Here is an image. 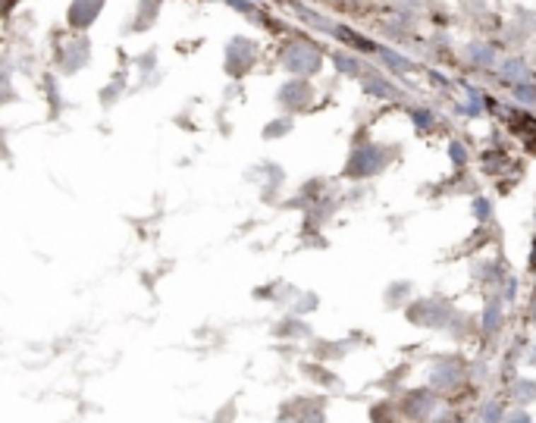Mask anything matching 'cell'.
Segmentation results:
<instances>
[{"label":"cell","instance_id":"cell-1","mask_svg":"<svg viewBox=\"0 0 536 423\" xmlns=\"http://www.w3.org/2000/svg\"><path fill=\"white\" fill-rule=\"evenodd\" d=\"M426 379H430L426 386H433L439 395H455L470 379V361H465L461 354H436L430 361Z\"/></svg>","mask_w":536,"mask_h":423},{"label":"cell","instance_id":"cell-2","mask_svg":"<svg viewBox=\"0 0 536 423\" xmlns=\"http://www.w3.org/2000/svg\"><path fill=\"white\" fill-rule=\"evenodd\" d=\"M443 407V395L433 386H414L398 395V411L408 423H426Z\"/></svg>","mask_w":536,"mask_h":423},{"label":"cell","instance_id":"cell-3","mask_svg":"<svg viewBox=\"0 0 536 423\" xmlns=\"http://www.w3.org/2000/svg\"><path fill=\"white\" fill-rule=\"evenodd\" d=\"M452 313L455 308L445 298H420V301H408V308H404L408 323L420 326V330H445Z\"/></svg>","mask_w":536,"mask_h":423},{"label":"cell","instance_id":"cell-4","mask_svg":"<svg viewBox=\"0 0 536 423\" xmlns=\"http://www.w3.org/2000/svg\"><path fill=\"white\" fill-rule=\"evenodd\" d=\"M386 163H389L386 144H364V148H358L351 154L345 173H349L351 179H367V176H376V173H380Z\"/></svg>","mask_w":536,"mask_h":423},{"label":"cell","instance_id":"cell-5","mask_svg":"<svg viewBox=\"0 0 536 423\" xmlns=\"http://www.w3.org/2000/svg\"><path fill=\"white\" fill-rule=\"evenodd\" d=\"M505 330V301L499 295H489L487 298V308H483V317H480V332H483V342H496Z\"/></svg>","mask_w":536,"mask_h":423},{"label":"cell","instance_id":"cell-6","mask_svg":"<svg viewBox=\"0 0 536 423\" xmlns=\"http://www.w3.org/2000/svg\"><path fill=\"white\" fill-rule=\"evenodd\" d=\"M505 401L514 407L536 405V376H514L511 383H505Z\"/></svg>","mask_w":536,"mask_h":423},{"label":"cell","instance_id":"cell-7","mask_svg":"<svg viewBox=\"0 0 536 423\" xmlns=\"http://www.w3.org/2000/svg\"><path fill=\"white\" fill-rule=\"evenodd\" d=\"M505 414H508V401H505V395L483 398L480 407H477V423H505Z\"/></svg>","mask_w":536,"mask_h":423},{"label":"cell","instance_id":"cell-8","mask_svg":"<svg viewBox=\"0 0 536 423\" xmlns=\"http://www.w3.org/2000/svg\"><path fill=\"white\" fill-rule=\"evenodd\" d=\"M402 411H398V401L392 398H380L371 405V423H402Z\"/></svg>","mask_w":536,"mask_h":423},{"label":"cell","instance_id":"cell-9","mask_svg":"<svg viewBox=\"0 0 536 423\" xmlns=\"http://www.w3.org/2000/svg\"><path fill=\"white\" fill-rule=\"evenodd\" d=\"M273 335H279V339H308L310 326L304 323L301 317H282L279 323L273 326Z\"/></svg>","mask_w":536,"mask_h":423},{"label":"cell","instance_id":"cell-10","mask_svg":"<svg viewBox=\"0 0 536 423\" xmlns=\"http://www.w3.org/2000/svg\"><path fill=\"white\" fill-rule=\"evenodd\" d=\"M310 354H314V361H320V364L339 361V357L349 354V342H314Z\"/></svg>","mask_w":536,"mask_h":423},{"label":"cell","instance_id":"cell-11","mask_svg":"<svg viewBox=\"0 0 536 423\" xmlns=\"http://www.w3.org/2000/svg\"><path fill=\"white\" fill-rule=\"evenodd\" d=\"M301 373L308 376V379H314V383H320V386H327V389H336L339 386V376L336 373H330V367L327 364H320V361H304L301 364Z\"/></svg>","mask_w":536,"mask_h":423},{"label":"cell","instance_id":"cell-12","mask_svg":"<svg viewBox=\"0 0 536 423\" xmlns=\"http://www.w3.org/2000/svg\"><path fill=\"white\" fill-rule=\"evenodd\" d=\"M445 332H448V339H452V342H465L467 335L474 332V317H470V313H458V311H455L452 320H448V326H445Z\"/></svg>","mask_w":536,"mask_h":423},{"label":"cell","instance_id":"cell-13","mask_svg":"<svg viewBox=\"0 0 536 423\" xmlns=\"http://www.w3.org/2000/svg\"><path fill=\"white\" fill-rule=\"evenodd\" d=\"M310 98V88H304V85H289V88L279 91V100L289 107H304Z\"/></svg>","mask_w":536,"mask_h":423},{"label":"cell","instance_id":"cell-14","mask_svg":"<svg viewBox=\"0 0 536 423\" xmlns=\"http://www.w3.org/2000/svg\"><path fill=\"white\" fill-rule=\"evenodd\" d=\"M411 289L408 282H395V286H389V291H386V308H402L404 301H411Z\"/></svg>","mask_w":536,"mask_h":423},{"label":"cell","instance_id":"cell-15","mask_svg":"<svg viewBox=\"0 0 536 423\" xmlns=\"http://www.w3.org/2000/svg\"><path fill=\"white\" fill-rule=\"evenodd\" d=\"M505 423H536V420H533V414L527 411V407H508Z\"/></svg>","mask_w":536,"mask_h":423},{"label":"cell","instance_id":"cell-16","mask_svg":"<svg viewBox=\"0 0 536 423\" xmlns=\"http://www.w3.org/2000/svg\"><path fill=\"white\" fill-rule=\"evenodd\" d=\"M317 304H320V301H317L314 291H304L301 301L295 304V313H310V311H317Z\"/></svg>","mask_w":536,"mask_h":423},{"label":"cell","instance_id":"cell-17","mask_svg":"<svg viewBox=\"0 0 536 423\" xmlns=\"http://www.w3.org/2000/svg\"><path fill=\"white\" fill-rule=\"evenodd\" d=\"M455 420H458V414H455L452 407H439V411L433 414V417L426 420V423H455Z\"/></svg>","mask_w":536,"mask_h":423},{"label":"cell","instance_id":"cell-18","mask_svg":"<svg viewBox=\"0 0 536 423\" xmlns=\"http://www.w3.org/2000/svg\"><path fill=\"white\" fill-rule=\"evenodd\" d=\"M474 214H477V220H489L492 204H489L487 198H477V201H474Z\"/></svg>","mask_w":536,"mask_h":423},{"label":"cell","instance_id":"cell-19","mask_svg":"<svg viewBox=\"0 0 536 423\" xmlns=\"http://www.w3.org/2000/svg\"><path fill=\"white\" fill-rule=\"evenodd\" d=\"M448 154H452V163L455 166H461L467 160V151H465V144H461V141H452V151H448Z\"/></svg>","mask_w":536,"mask_h":423},{"label":"cell","instance_id":"cell-20","mask_svg":"<svg viewBox=\"0 0 536 423\" xmlns=\"http://www.w3.org/2000/svg\"><path fill=\"white\" fill-rule=\"evenodd\" d=\"M524 364H527V367H536V342H533V345H527V352H524Z\"/></svg>","mask_w":536,"mask_h":423},{"label":"cell","instance_id":"cell-21","mask_svg":"<svg viewBox=\"0 0 536 423\" xmlns=\"http://www.w3.org/2000/svg\"><path fill=\"white\" fill-rule=\"evenodd\" d=\"M530 317H533V323H536V301H533V308H530Z\"/></svg>","mask_w":536,"mask_h":423},{"label":"cell","instance_id":"cell-22","mask_svg":"<svg viewBox=\"0 0 536 423\" xmlns=\"http://www.w3.org/2000/svg\"><path fill=\"white\" fill-rule=\"evenodd\" d=\"M455 423H465V417H458V420H455Z\"/></svg>","mask_w":536,"mask_h":423}]
</instances>
